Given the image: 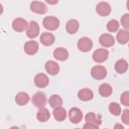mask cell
Wrapping results in <instances>:
<instances>
[{
  "label": "cell",
  "mask_w": 129,
  "mask_h": 129,
  "mask_svg": "<svg viewBox=\"0 0 129 129\" xmlns=\"http://www.w3.org/2000/svg\"><path fill=\"white\" fill-rule=\"evenodd\" d=\"M79 28V23L78 21L75 19L70 20L66 24V30L70 34H75Z\"/></svg>",
  "instance_id": "ffe728a7"
},
{
  "label": "cell",
  "mask_w": 129,
  "mask_h": 129,
  "mask_svg": "<svg viewBox=\"0 0 129 129\" xmlns=\"http://www.w3.org/2000/svg\"><path fill=\"white\" fill-rule=\"evenodd\" d=\"M83 128H99V126H95L91 124L86 123L84 125Z\"/></svg>",
  "instance_id": "1f68e13d"
},
{
  "label": "cell",
  "mask_w": 129,
  "mask_h": 129,
  "mask_svg": "<svg viewBox=\"0 0 129 129\" xmlns=\"http://www.w3.org/2000/svg\"><path fill=\"white\" fill-rule=\"evenodd\" d=\"M39 31L40 29L38 24L36 21H31L28 24L26 33L29 38H34L38 36Z\"/></svg>",
  "instance_id": "ba28073f"
},
{
  "label": "cell",
  "mask_w": 129,
  "mask_h": 129,
  "mask_svg": "<svg viewBox=\"0 0 129 129\" xmlns=\"http://www.w3.org/2000/svg\"><path fill=\"white\" fill-rule=\"evenodd\" d=\"M28 26L27 21L22 18H17L12 23L13 29L18 32H22L27 29Z\"/></svg>",
  "instance_id": "30bf717a"
},
{
  "label": "cell",
  "mask_w": 129,
  "mask_h": 129,
  "mask_svg": "<svg viewBox=\"0 0 129 129\" xmlns=\"http://www.w3.org/2000/svg\"><path fill=\"white\" fill-rule=\"evenodd\" d=\"M119 24L118 22L115 20L112 19L109 21L106 25L107 30L110 32H115L118 29Z\"/></svg>",
  "instance_id": "83f0119b"
},
{
  "label": "cell",
  "mask_w": 129,
  "mask_h": 129,
  "mask_svg": "<svg viewBox=\"0 0 129 129\" xmlns=\"http://www.w3.org/2000/svg\"><path fill=\"white\" fill-rule=\"evenodd\" d=\"M53 56L56 59L63 61L68 58L69 52L64 48L58 47L54 50Z\"/></svg>",
  "instance_id": "ac0fdd59"
},
{
  "label": "cell",
  "mask_w": 129,
  "mask_h": 129,
  "mask_svg": "<svg viewBox=\"0 0 129 129\" xmlns=\"http://www.w3.org/2000/svg\"><path fill=\"white\" fill-rule=\"evenodd\" d=\"M120 22L122 26L126 29L129 28V14L128 13L124 14L120 19Z\"/></svg>",
  "instance_id": "f546056e"
},
{
  "label": "cell",
  "mask_w": 129,
  "mask_h": 129,
  "mask_svg": "<svg viewBox=\"0 0 129 129\" xmlns=\"http://www.w3.org/2000/svg\"><path fill=\"white\" fill-rule=\"evenodd\" d=\"M78 97L83 101H88L92 100L94 97L93 91L88 88H83L79 90Z\"/></svg>",
  "instance_id": "e0dca14e"
},
{
  "label": "cell",
  "mask_w": 129,
  "mask_h": 129,
  "mask_svg": "<svg viewBox=\"0 0 129 129\" xmlns=\"http://www.w3.org/2000/svg\"><path fill=\"white\" fill-rule=\"evenodd\" d=\"M129 111L128 109H125L123 110V113L121 116V120L125 124L128 125L129 124Z\"/></svg>",
  "instance_id": "4dcf8cb0"
},
{
  "label": "cell",
  "mask_w": 129,
  "mask_h": 129,
  "mask_svg": "<svg viewBox=\"0 0 129 129\" xmlns=\"http://www.w3.org/2000/svg\"><path fill=\"white\" fill-rule=\"evenodd\" d=\"M42 24L46 29L50 31H54L59 27L60 23L59 20L56 17L47 16L43 19Z\"/></svg>",
  "instance_id": "6da1fadb"
},
{
  "label": "cell",
  "mask_w": 129,
  "mask_h": 129,
  "mask_svg": "<svg viewBox=\"0 0 129 129\" xmlns=\"http://www.w3.org/2000/svg\"><path fill=\"white\" fill-rule=\"evenodd\" d=\"M50 106L53 108L62 106L63 101L61 97L56 94L51 95L48 100Z\"/></svg>",
  "instance_id": "484cf974"
},
{
  "label": "cell",
  "mask_w": 129,
  "mask_h": 129,
  "mask_svg": "<svg viewBox=\"0 0 129 129\" xmlns=\"http://www.w3.org/2000/svg\"><path fill=\"white\" fill-rule=\"evenodd\" d=\"M50 117L49 111L47 108L44 107L39 108L36 114V117L38 121L42 122H46L49 119Z\"/></svg>",
  "instance_id": "d6986e66"
},
{
  "label": "cell",
  "mask_w": 129,
  "mask_h": 129,
  "mask_svg": "<svg viewBox=\"0 0 129 129\" xmlns=\"http://www.w3.org/2000/svg\"><path fill=\"white\" fill-rule=\"evenodd\" d=\"M109 112L115 116H118L121 113V107L120 105L116 102H111L108 106Z\"/></svg>",
  "instance_id": "4316f807"
},
{
  "label": "cell",
  "mask_w": 129,
  "mask_h": 129,
  "mask_svg": "<svg viewBox=\"0 0 129 129\" xmlns=\"http://www.w3.org/2000/svg\"><path fill=\"white\" fill-rule=\"evenodd\" d=\"M34 83L36 86L40 88L46 87L49 83V78L44 73L37 74L34 77Z\"/></svg>",
  "instance_id": "8fae6325"
},
{
  "label": "cell",
  "mask_w": 129,
  "mask_h": 129,
  "mask_svg": "<svg viewBox=\"0 0 129 129\" xmlns=\"http://www.w3.org/2000/svg\"><path fill=\"white\" fill-rule=\"evenodd\" d=\"M15 101L16 103L20 106H23L27 104L30 100L29 95L24 92H19L15 97Z\"/></svg>",
  "instance_id": "cb8c5ba5"
},
{
  "label": "cell",
  "mask_w": 129,
  "mask_h": 129,
  "mask_svg": "<svg viewBox=\"0 0 129 129\" xmlns=\"http://www.w3.org/2000/svg\"><path fill=\"white\" fill-rule=\"evenodd\" d=\"M109 55L108 51L104 48H98L96 49L92 55L93 60L98 63H101L106 61Z\"/></svg>",
  "instance_id": "277c9868"
},
{
  "label": "cell",
  "mask_w": 129,
  "mask_h": 129,
  "mask_svg": "<svg viewBox=\"0 0 129 129\" xmlns=\"http://www.w3.org/2000/svg\"><path fill=\"white\" fill-rule=\"evenodd\" d=\"M121 104L125 106H129V92L126 91L122 93L120 98Z\"/></svg>",
  "instance_id": "f1b7e54d"
},
{
  "label": "cell",
  "mask_w": 129,
  "mask_h": 129,
  "mask_svg": "<svg viewBox=\"0 0 129 129\" xmlns=\"http://www.w3.org/2000/svg\"><path fill=\"white\" fill-rule=\"evenodd\" d=\"M77 47L82 52H88L92 49L93 42L89 38L83 37L79 40L77 43Z\"/></svg>",
  "instance_id": "5b68a950"
},
{
  "label": "cell",
  "mask_w": 129,
  "mask_h": 129,
  "mask_svg": "<svg viewBox=\"0 0 129 129\" xmlns=\"http://www.w3.org/2000/svg\"><path fill=\"white\" fill-rule=\"evenodd\" d=\"M98 91L101 96L107 97L112 94V88L109 84L103 83L99 86Z\"/></svg>",
  "instance_id": "d4e9b609"
},
{
  "label": "cell",
  "mask_w": 129,
  "mask_h": 129,
  "mask_svg": "<svg viewBox=\"0 0 129 129\" xmlns=\"http://www.w3.org/2000/svg\"><path fill=\"white\" fill-rule=\"evenodd\" d=\"M47 3L50 4V5H55L56 3H57L58 2L57 1H46Z\"/></svg>",
  "instance_id": "d6a6232c"
},
{
  "label": "cell",
  "mask_w": 129,
  "mask_h": 129,
  "mask_svg": "<svg viewBox=\"0 0 129 129\" xmlns=\"http://www.w3.org/2000/svg\"><path fill=\"white\" fill-rule=\"evenodd\" d=\"M91 76L95 80H100L104 79L107 75V70L102 66H95L91 71Z\"/></svg>",
  "instance_id": "3957f363"
},
{
  "label": "cell",
  "mask_w": 129,
  "mask_h": 129,
  "mask_svg": "<svg viewBox=\"0 0 129 129\" xmlns=\"http://www.w3.org/2000/svg\"><path fill=\"white\" fill-rule=\"evenodd\" d=\"M45 69L47 73L52 76L57 75L60 70L59 64L53 60L47 61L45 64Z\"/></svg>",
  "instance_id": "5bb4252c"
},
{
  "label": "cell",
  "mask_w": 129,
  "mask_h": 129,
  "mask_svg": "<svg viewBox=\"0 0 129 129\" xmlns=\"http://www.w3.org/2000/svg\"><path fill=\"white\" fill-rule=\"evenodd\" d=\"M53 115L55 120L58 121H62L66 118L67 111L64 108L61 106L58 107L54 109Z\"/></svg>",
  "instance_id": "44dd1931"
},
{
  "label": "cell",
  "mask_w": 129,
  "mask_h": 129,
  "mask_svg": "<svg viewBox=\"0 0 129 129\" xmlns=\"http://www.w3.org/2000/svg\"><path fill=\"white\" fill-rule=\"evenodd\" d=\"M30 7L32 12L41 15L46 14L48 10L46 5L44 3L37 1H32Z\"/></svg>",
  "instance_id": "8992f818"
},
{
  "label": "cell",
  "mask_w": 129,
  "mask_h": 129,
  "mask_svg": "<svg viewBox=\"0 0 129 129\" xmlns=\"http://www.w3.org/2000/svg\"><path fill=\"white\" fill-rule=\"evenodd\" d=\"M40 41L44 46H49L53 44L55 41L54 35L49 32L42 33L40 36Z\"/></svg>",
  "instance_id": "2e32d148"
},
{
  "label": "cell",
  "mask_w": 129,
  "mask_h": 129,
  "mask_svg": "<svg viewBox=\"0 0 129 129\" xmlns=\"http://www.w3.org/2000/svg\"><path fill=\"white\" fill-rule=\"evenodd\" d=\"M101 117L97 116L95 113L90 112L87 113L85 117V119L86 123L91 124L92 125L99 126L102 123Z\"/></svg>",
  "instance_id": "9a60e30c"
},
{
  "label": "cell",
  "mask_w": 129,
  "mask_h": 129,
  "mask_svg": "<svg viewBox=\"0 0 129 129\" xmlns=\"http://www.w3.org/2000/svg\"><path fill=\"white\" fill-rule=\"evenodd\" d=\"M96 12L98 15L102 17H106L109 15L111 11L110 5L106 2L99 3L96 7Z\"/></svg>",
  "instance_id": "9c48e42d"
},
{
  "label": "cell",
  "mask_w": 129,
  "mask_h": 129,
  "mask_svg": "<svg viewBox=\"0 0 129 129\" xmlns=\"http://www.w3.org/2000/svg\"><path fill=\"white\" fill-rule=\"evenodd\" d=\"M116 40L121 44H126L129 40V32L125 29H120L116 35Z\"/></svg>",
  "instance_id": "7402d4cb"
},
{
  "label": "cell",
  "mask_w": 129,
  "mask_h": 129,
  "mask_svg": "<svg viewBox=\"0 0 129 129\" xmlns=\"http://www.w3.org/2000/svg\"><path fill=\"white\" fill-rule=\"evenodd\" d=\"M114 69L117 73L119 74H123L125 73L128 69V63L123 59H119L116 62Z\"/></svg>",
  "instance_id": "603a6c76"
},
{
  "label": "cell",
  "mask_w": 129,
  "mask_h": 129,
  "mask_svg": "<svg viewBox=\"0 0 129 129\" xmlns=\"http://www.w3.org/2000/svg\"><path fill=\"white\" fill-rule=\"evenodd\" d=\"M47 98L46 95L42 92H37L32 97V103L35 106L38 108L45 106Z\"/></svg>",
  "instance_id": "7a4b0ae2"
},
{
  "label": "cell",
  "mask_w": 129,
  "mask_h": 129,
  "mask_svg": "<svg viewBox=\"0 0 129 129\" xmlns=\"http://www.w3.org/2000/svg\"><path fill=\"white\" fill-rule=\"evenodd\" d=\"M99 43L105 47H109L114 44V37L108 33H104L100 35L99 39Z\"/></svg>",
  "instance_id": "4fadbf2b"
},
{
  "label": "cell",
  "mask_w": 129,
  "mask_h": 129,
  "mask_svg": "<svg viewBox=\"0 0 129 129\" xmlns=\"http://www.w3.org/2000/svg\"><path fill=\"white\" fill-rule=\"evenodd\" d=\"M39 49L38 43L34 40L27 41L24 46V50L26 54L32 55L37 53Z\"/></svg>",
  "instance_id": "7c38bea8"
},
{
  "label": "cell",
  "mask_w": 129,
  "mask_h": 129,
  "mask_svg": "<svg viewBox=\"0 0 129 129\" xmlns=\"http://www.w3.org/2000/svg\"><path fill=\"white\" fill-rule=\"evenodd\" d=\"M69 118L71 122L77 124L82 120L83 113L79 108L76 107H72L69 111Z\"/></svg>",
  "instance_id": "52a82bcc"
}]
</instances>
